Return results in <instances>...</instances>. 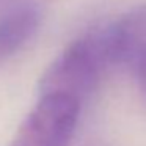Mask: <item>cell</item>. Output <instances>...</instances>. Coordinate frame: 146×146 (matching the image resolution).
I'll use <instances>...</instances> for the list:
<instances>
[{
    "mask_svg": "<svg viewBox=\"0 0 146 146\" xmlns=\"http://www.w3.org/2000/svg\"><path fill=\"white\" fill-rule=\"evenodd\" d=\"M108 68L94 32L71 42L47 68L39 80V93H63L80 102L96 88Z\"/></svg>",
    "mask_w": 146,
    "mask_h": 146,
    "instance_id": "6da1fadb",
    "label": "cell"
},
{
    "mask_svg": "<svg viewBox=\"0 0 146 146\" xmlns=\"http://www.w3.org/2000/svg\"><path fill=\"white\" fill-rule=\"evenodd\" d=\"M79 99L63 93L41 94L10 146H69L80 113Z\"/></svg>",
    "mask_w": 146,
    "mask_h": 146,
    "instance_id": "7a4b0ae2",
    "label": "cell"
},
{
    "mask_svg": "<svg viewBox=\"0 0 146 146\" xmlns=\"http://www.w3.org/2000/svg\"><path fill=\"white\" fill-rule=\"evenodd\" d=\"M108 66L124 64L146 91V7L94 30Z\"/></svg>",
    "mask_w": 146,
    "mask_h": 146,
    "instance_id": "3957f363",
    "label": "cell"
},
{
    "mask_svg": "<svg viewBox=\"0 0 146 146\" xmlns=\"http://www.w3.org/2000/svg\"><path fill=\"white\" fill-rule=\"evenodd\" d=\"M41 11L35 5H21L0 17V63L21 50L38 32Z\"/></svg>",
    "mask_w": 146,
    "mask_h": 146,
    "instance_id": "277c9868",
    "label": "cell"
}]
</instances>
